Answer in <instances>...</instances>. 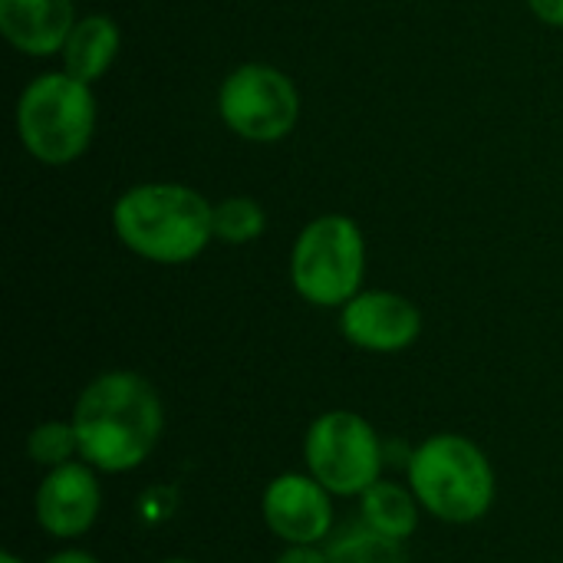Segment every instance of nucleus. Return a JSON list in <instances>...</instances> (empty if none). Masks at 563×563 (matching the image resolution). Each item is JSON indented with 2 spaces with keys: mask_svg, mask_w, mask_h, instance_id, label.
Returning <instances> with one entry per match:
<instances>
[{
  "mask_svg": "<svg viewBox=\"0 0 563 563\" xmlns=\"http://www.w3.org/2000/svg\"><path fill=\"white\" fill-rule=\"evenodd\" d=\"M96 96L92 86L73 79L66 69L40 73L16 99L20 145L49 168L73 165L86 155L96 135Z\"/></svg>",
  "mask_w": 563,
  "mask_h": 563,
  "instance_id": "obj_4",
  "label": "nucleus"
},
{
  "mask_svg": "<svg viewBox=\"0 0 563 563\" xmlns=\"http://www.w3.org/2000/svg\"><path fill=\"white\" fill-rule=\"evenodd\" d=\"M158 563H198V561H191V558H168V561H158Z\"/></svg>",
  "mask_w": 563,
  "mask_h": 563,
  "instance_id": "obj_21",
  "label": "nucleus"
},
{
  "mask_svg": "<svg viewBox=\"0 0 563 563\" xmlns=\"http://www.w3.org/2000/svg\"><path fill=\"white\" fill-rule=\"evenodd\" d=\"M409 488L435 521L475 525L492 511L498 482L488 455L468 435L439 432L409 455Z\"/></svg>",
  "mask_w": 563,
  "mask_h": 563,
  "instance_id": "obj_3",
  "label": "nucleus"
},
{
  "mask_svg": "<svg viewBox=\"0 0 563 563\" xmlns=\"http://www.w3.org/2000/svg\"><path fill=\"white\" fill-rule=\"evenodd\" d=\"M303 462L333 498H360L383 478L386 452L369 419L353 409H330L310 422Z\"/></svg>",
  "mask_w": 563,
  "mask_h": 563,
  "instance_id": "obj_6",
  "label": "nucleus"
},
{
  "mask_svg": "<svg viewBox=\"0 0 563 563\" xmlns=\"http://www.w3.org/2000/svg\"><path fill=\"white\" fill-rule=\"evenodd\" d=\"M419 518H422V505L409 485L379 478L373 488L360 495V521L393 541L406 544L419 531Z\"/></svg>",
  "mask_w": 563,
  "mask_h": 563,
  "instance_id": "obj_13",
  "label": "nucleus"
},
{
  "mask_svg": "<svg viewBox=\"0 0 563 563\" xmlns=\"http://www.w3.org/2000/svg\"><path fill=\"white\" fill-rule=\"evenodd\" d=\"M33 511H36V525L43 528V534L56 541L82 538L102 511L99 472L86 465L82 459L46 472L36 488Z\"/></svg>",
  "mask_w": 563,
  "mask_h": 563,
  "instance_id": "obj_10",
  "label": "nucleus"
},
{
  "mask_svg": "<svg viewBox=\"0 0 563 563\" xmlns=\"http://www.w3.org/2000/svg\"><path fill=\"white\" fill-rule=\"evenodd\" d=\"M119 46H122V33H119V23L112 16H106V13L79 16L76 26L69 30L63 49H59L63 69L73 79H82L92 86L112 69Z\"/></svg>",
  "mask_w": 563,
  "mask_h": 563,
  "instance_id": "obj_12",
  "label": "nucleus"
},
{
  "mask_svg": "<svg viewBox=\"0 0 563 563\" xmlns=\"http://www.w3.org/2000/svg\"><path fill=\"white\" fill-rule=\"evenodd\" d=\"M73 26V0H0V33L26 56L59 53Z\"/></svg>",
  "mask_w": 563,
  "mask_h": 563,
  "instance_id": "obj_11",
  "label": "nucleus"
},
{
  "mask_svg": "<svg viewBox=\"0 0 563 563\" xmlns=\"http://www.w3.org/2000/svg\"><path fill=\"white\" fill-rule=\"evenodd\" d=\"M366 277V238L363 228L346 214L313 218L290 247V284L294 290L323 310L346 307Z\"/></svg>",
  "mask_w": 563,
  "mask_h": 563,
  "instance_id": "obj_5",
  "label": "nucleus"
},
{
  "mask_svg": "<svg viewBox=\"0 0 563 563\" xmlns=\"http://www.w3.org/2000/svg\"><path fill=\"white\" fill-rule=\"evenodd\" d=\"M43 563H102L96 554H89V551H79V548H63V551H56V554H49Z\"/></svg>",
  "mask_w": 563,
  "mask_h": 563,
  "instance_id": "obj_19",
  "label": "nucleus"
},
{
  "mask_svg": "<svg viewBox=\"0 0 563 563\" xmlns=\"http://www.w3.org/2000/svg\"><path fill=\"white\" fill-rule=\"evenodd\" d=\"M261 515L284 544H327L333 534V495L310 472L277 475L264 488Z\"/></svg>",
  "mask_w": 563,
  "mask_h": 563,
  "instance_id": "obj_8",
  "label": "nucleus"
},
{
  "mask_svg": "<svg viewBox=\"0 0 563 563\" xmlns=\"http://www.w3.org/2000/svg\"><path fill=\"white\" fill-rule=\"evenodd\" d=\"M26 455L43 468V472H53V468H63L69 462L79 459V439H76V429L73 422H40L30 435H26Z\"/></svg>",
  "mask_w": 563,
  "mask_h": 563,
  "instance_id": "obj_16",
  "label": "nucleus"
},
{
  "mask_svg": "<svg viewBox=\"0 0 563 563\" xmlns=\"http://www.w3.org/2000/svg\"><path fill=\"white\" fill-rule=\"evenodd\" d=\"M0 563H23L16 554H0Z\"/></svg>",
  "mask_w": 563,
  "mask_h": 563,
  "instance_id": "obj_20",
  "label": "nucleus"
},
{
  "mask_svg": "<svg viewBox=\"0 0 563 563\" xmlns=\"http://www.w3.org/2000/svg\"><path fill=\"white\" fill-rule=\"evenodd\" d=\"M221 122L247 142H280L297 129L300 92L294 79L271 63H241L218 89Z\"/></svg>",
  "mask_w": 563,
  "mask_h": 563,
  "instance_id": "obj_7",
  "label": "nucleus"
},
{
  "mask_svg": "<svg viewBox=\"0 0 563 563\" xmlns=\"http://www.w3.org/2000/svg\"><path fill=\"white\" fill-rule=\"evenodd\" d=\"M112 231L142 261L188 264L214 241V205L181 181L132 185L112 205Z\"/></svg>",
  "mask_w": 563,
  "mask_h": 563,
  "instance_id": "obj_2",
  "label": "nucleus"
},
{
  "mask_svg": "<svg viewBox=\"0 0 563 563\" xmlns=\"http://www.w3.org/2000/svg\"><path fill=\"white\" fill-rule=\"evenodd\" d=\"M323 548H327L330 563H409L402 541H393L363 521L343 531H333Z\"/></svg>",
  "mask_w": 563,
  "mask_h": 563,
  "instance_id": "obj_14",
  "label": "nucleus"
},
{
  "mask_svg": "<svg viewBox=\"0 0 563 563\" xmlns=\"http://www.w3.org/2000/svg\"><path fill=\"white\" fill-rule=\"evenodd\" d=\"M340 333L366 353H402L422 336V310L393 290H360L340 307Z\"/></svg>",
  "mask_w": 563,
  "mask_h": 563,
  "instance_id": "obj_9",
  "label": "nucleus"
},
{
  "mask_svg": "<svg viewBox=\"0 0 563 563\" xmlns=\"http://www.w3.org/2000/svg\"><path fill=\"white\" fill-rule=\"evenodd\" d=\"M531 13L548 23V26H563V0H528Z\"/></svg>",
  "mask_w": 563,
  "mask_h": 563,
  "instance_id": "obj_18",
  "label": "nucleus"
},
{
  "mask_svg": "<svg viewBox=\"0 0 563 563\" xmlns=\"http://www.w3.org/2000/svg\"><path fill=\"white\" fill-rule=\"evenodd\" d=\"M264 205L247 195H231L214 205V241L221 244H251L264 234Z\"/></svg>",
  "mask_w": 563,
  "mask_h": 563,
  "instance_id": "obj_15",
  "label": "nucleus"
},
{
  "mask_svg": "<svg viewBox=\"0 0 563 563\" xmlns=\"http://www.w3.org/2000/svg\"><path fill=\"white\" fill-rule=\"evenodd\" d=\"M274 563H330L323 544H284L280 558Z\"/></svg>",
  "mask_w": 563,
  "mask_h": 563,
  "instance_id": "obj_17",
  "label": "nucleus"
},
{
  "mask_svg": "<svg viewBox=\"0 0 563 563\" xmlns=\"http://www.w3.org/2000/svg\"><path fill=\"white\" fill-rule=\"evenodd\" d=\"M69 422L86 465L102 475H125L145 465L158 449L165 409L158 389L145 376L132 369H109L86 383Z\"/></svg>",
  "mask_w": 563,
  "mask_h": 563,
  "instance_id": "obj_1",
  "label": "nucleus"
}]
</instances>
